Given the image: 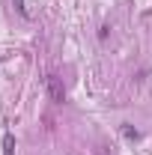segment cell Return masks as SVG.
<instances>
[{
  "label": "cell",
  "mask_w": 152,
  "mask_h": 155,
  "mask_svg": "<svg viewBox=\"0 0 152 155\" xmlns=\"http://www.w3.org/2000/svg\"><path fill=\"white\" fill-rule=\"evenodd\" d=\"M45 90H48V96H51L54 104H63V101H66V90H63V81H60L57 75L45 78Z\"/></svg>",
  "instance_id": "1"
},
{
  "label": "cell",
  "mask_w": 152,
  "mask_h": 155,
  "mask_svg": "<svg viewBox=\"0 0 152 155\" xmlns=\"http://www.w3.org/2000/svg\"><path fill=\"white\" fill-rule=\"evenodd\" d=\"M3 155H15V137L9 134V131L3 134Z\"/></svg>",
  "instance_id": "2"
},
{
  "label": "cell",
  "mask_w": 152,
  "mask_h": 155,
  "mask_svg": "<svg viewBox=\"0 0 152 155\" xmlns=\"http://www.w3.org/2000/svg\"><path fill=\"white\" fill-rule=\"evenodd\" d=\"M15 9H18L24 18H30V9H27V0H15Z\"/></svg>",
  "instance_id": "3"
},
{
  "label": "cell",
  "mask_w": 152,
  "mask_h": 155,
  "mask_svg": "<svg viewBox=\"0 0 152 155\" xmlns=\"http://www.w3.org/2000/svg\"><path fill=\"white\" fill-rule=\"evenodd\" d=\"M122 137H128V140H137V128H131V125H122Z\"/></svg>",
  "instance_id": "4"
}]
</instances>
